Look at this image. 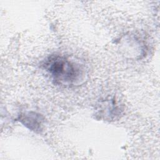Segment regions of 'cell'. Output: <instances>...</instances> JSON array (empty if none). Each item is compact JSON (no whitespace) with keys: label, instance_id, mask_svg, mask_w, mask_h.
<instances>
[{"label":"cell","instance_id":"cell-1","mask_svg":"<svg viewBox=\"0 0 160 160\" xmlns=\"http://www.w3.org/2000/svg\"><path fill=\"white\" fill-rule=\"evenodd\" d=\"M45 68L54 82L61 85H72L81 75L78 65L59 56L50 57L45 63Z\"/></svg>","mask_w":160,"mask_h":160}]
</instances>
